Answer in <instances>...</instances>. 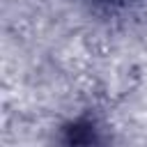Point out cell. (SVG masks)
I'll list each match as a JSON object with an SVG mask.
<instances>
[{
    "label": "cell",
    "instance_id": "cell-1",
    "mask_svg": "<svg viewBox=\"0 0 147 147\" xmlns=\"http://www.w3.org/2000/svg\"><path fill=\"white\" fill-rule=\"evenodd\" d=\"M96 145V136H94V126L78 122L74 126L67 129L64 138H62V147H94Z\"/></svg>",
    "mask_w": 147,
    "mask_h": 147
}]
</instances>
